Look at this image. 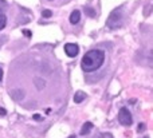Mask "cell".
I'll return each mask as SVG.
<instances>
[{"label": "cell", "mask_w": 153, "mask_h": 138, "mask_svg": "<svg viewBox=\"0 0 153 138\" xmlns=\"http://www.w3.org/2000/svg\"><path fill=\"white\" fill-rule=\"evenodd\" d=\"M42 15H43V18H50L51 15H53V13H51V11H48V10H45L42 12Z\"/></svg>", "instance_id": "9"}, {"label": "cell", "mask_w": 153, "mask_h": 138, "mask_svg": "<svg viewBox=\"0 0 153 138\" xmlns=\"http://www.w3.org/2000/svg\"><path fill=\"white\" fill-rule=\"evenodd\" d=\"M65 52H66L67 56H70V58H74V56L78 55L79 47L75 44V43H67V44L65 46Z\"/></svg>", "instance_id": "4"}, {"label": "cell", "mask_w": 153, "mask_h": 138, "mask_svg": "<svg viewBox=\"0 0 153 138\" xmlns=\"http://www.w3.org/2000/svg\"><path fill=\"white\" fill-rule=\"evenodd\" d=\"M1 79H3V70L0 69V80H1Z\"/></svg>", "instance_id": "14"}, {"label": "cell", "mask_w": 153, "mask_h": 138, "mask_svg": "<svg viewBox=\"0 0 153 138\" xmlns=\"http://www.w3.org/2000/svg\"><path fill=\"white\" fill-rule=\"evenodd\" d=\"M79 20H81V12L79 11H73V13L70 15V23L76 24Z\"/></svg>", "instance_id": "5"}, {"label": "cell", "mask_w": 153, "mask_h": 138, "mask_svg": "<svg viewBox=\"0 0 153 138\" xmlns=\"http://www.w3.org/2000/svg\"><path fill=\"white\" fill-rule=\"evenodd\" d=\"M70 138H74V136H73V137H70Z\"/></svg>", "instance_id": "15"}, {"label": "cell", "mask_w": 153, "mask_h": 138, "mask_svg": "<svg viewBox=\"0 0 153 138\" xmlns=\"http://www.w3.org/2000/svg\"><path fill=\"white\" fill-rule=\"evenodd\" d=\"M118 121L121 122V125L124 126H130L133 122V118H132V114H130V111L128 109H125V107H122L121 110H120L118 113Z\"/></svg>", "instance_id": "2"}, {"label": "cell", "mask_w": 153, "mask_h": 138, "mask_svg": "<svg viewBox=\"0 0 153 138\" xmlns=\"http://www.w3.org/2000/svg\"><path fill=\"white\" fill-rule=\"evenodd\" d=\"M121 19H122V15H120V10L114 11V12H111V15L109 16L108 19V27H110V28H114V27H118L120 24H121Z\"/></svg>", "instance_id": "3"}, {"label": "cell", "mask_w": 153, "mask_h": 138, "mask_svg": "<svg viewBox=\"0 0 153 138\" xmlns=\"http://www.w3.org/2000/svg\"><path fill=\"white\" fill-rule=\"evenodd\" d=\"M34 120H36V121L39 120V121H40V120H42V117H40L39 114H35V115H34Z\"/></svg>", "instance_id": "13"}, {"label": "cell", "mask_w": 153, "mask_h": 138, "mask_svg": "<svg viewBox=\"0 0 153 138\" xmlns=\"http://www.w3.org/2000/svg\"><path fill=\"white\" fill-rule=\"evenodd\" d=\"M91 129H93V123L91 122H85V125L82 126V129H81V134L82 136H86V134L90 133Z\"/></svg>", "instance_id": "6"}, {"label": "cell", "mask_w": 153, "mask_h": 138, "mask_svg": "<svg viewBox=\"0 0 153 138\" xmlns=\"http://www.w3.org/2000/svg\"><path fill=\"white\" fill-rule=\"evenodd\" d=\"M7 114V111H5V109H3V107H0V115H5Z\"/></svg>", "instance_id": "12"}, {"label": "cell", "mask_w": 153, "mask_h": 138, "mask_svg": "<svg viewBox=\"0 0 153 138\" xmlns=\"http://www.w3.org/2000/svg\"><path fill=\"white\" fill-rule=\"evenodd\" d=\"M105 62V52L101 50H90L83 55L81 67L85 72L97 71Z\"/></svg>", "instance_id": "1"}, {"label": "cell", "mask_w": 153, "mask_h": 138, "mask_svg": "<svg viewBox=\"0 0 153 138\" xmlns=\"http://www.w3.org/2000/svg\"><path fill=\"white\" fill-rule=\"evenodd\" d=\"M23 34L26 35L27 38H30V36H31V31H28V30H23Z\"/></svg>", "instance_id": "11"}, {"label": "cell", "mask_w": 153, "mask_h": 138, "mask_svg": "<svg viewBox=\"0 0 153 138\" xmlns=\"http://www.w3.org/2000/svg\"><path fill=\"white\" fill-rule=\"evenodd\" d=\"M83 99H86V94H85L83 91H76L75 95H74V101L76 103H81Z\"/></svg>", "instance_id": "7"}, {"label": "cell", "mask_w": 153, "mask_h": 138, "mask_svg": "<svg viewBox=\"0 0 153 138\" xmlns=\"http://www.w3.org/2000/svg\"><path fill=\"white\" fill-rule=\"evenodd\" d=\"M5 24H7V16L4 13H0V31L5 27Z\"/></svg>", "instance_id": "8"}, {"label": "cell", "mask_w": 153, "mask_h": 138, "mask_svg": "<svg viewBox=\"0 0 153 138\" xmlns=\"http://www.w3.org/2000/svg\"><path fill=\"white\" fill-rule=\"evenodd\" d=\"M85 11H86L87 13H89V16H94V11H90L89 7H85Z\"/></svg>", "instance_id": "10"}]
</instances>
